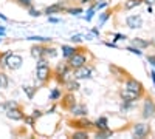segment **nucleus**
<instances>
[{
    "instance_id": "aec40b11",
    "label": "nucleus",
    "mask_w": 155,
    "mask_h": 139,
    "mask_svg": "<svg viewBox=\"0 0 155 139\" xmlns=\"http://www.w3.org/2000/svg\"><path fill=\"white\" fill-rule=\"evenodd\" d=\"M59 97H61V90H59V88H54V90L50 93V99H51V100H56V99H59Z\"/></svg>"
},
{
    "instance_id": "0eeeda50",
    "label": "nucleus",
    "mask_w": 155,
    "mask_h": 139,
    "mask_svg": "<svg viewBox=\"0 0 155 139\" xmlns=\"http://www.w3.org/2000/svg\"><path fill=\"white\" fill-rule=\"evenodd\" d=\"M134 134L137 137H146L149 134V125H146V124H137L134 127Z\"/></svg>"
},
{
    "instance_id": "a211bd4d",
    "label": "nucleus",
    "mask_w": 155,
    "mask_h": 139,
    "mask_svg": "<svg viewBox=\"0 0 155 139\" xmlns=\"http://www.w3.org/2000/svg\"><path fill=\"white\" fill-rule=\"evenodd\" d=\"M62 5H64V3H58V5H53V6H50V8H48V9H47L45 12H47V14H53V12H58V11H59V9L62 8Z\"/></svg>"
},
{
    "instance_id": "f3484780",
    "label": "nucleus",
    "mask_w": 155,
    "mask_h": 139,
    "mask_svg": "<svg viewBox=\"0 0 155 139\" xmlns=\"http://www.w3.org/2000/svg\"><path fill=\"white\" fill-rule=\"evenodd\" d=\"M73 125H74V127H81V128H85V127L88 128V127H92L93 124L88 122V121H78V122H74Z\"/></svg>"
},
{
    "instance_id": "bb28decb",
    "label": "nucleus",
    "mask_w": 155,
    "mask_h": 139,
    "mask_svg": "<svg viewBox=\"0 0 155 139\" xmlns=\"http://www.w3.org/2000/svg\"><path fill=\"white\" fill-rule=\"evenodd\" d=\"M127 49H129V51H132L134 54H138V56H141V51H140L138 48H132V46H129Z\"/></svg>"
},
{
    "instance_id": "b1692460",
    "label": "nucleus",
    "mask_w": 155,
    "mask_h": 139,
    "mask_svg": "<svg viewBox=\"0 0 155 139\" xmlns=\"http://www.w3.org/2000/svg\"><path fill=\"white\" fill-rule=\"evenodd\" d=\"M78 88H79V84H78V82H70V84H68V90H70V91L78 90Z\"/></svg>"
},
{
    "instance_id": "9b49d317",
    "label": "nucleus",
    "mask_w": 155,
    "mask_h": 139,
    "mask_svg": "<svg viewBox=\"0 0 155 139\" xmlns=\"http://www.w3.org/2000/svg\"><path fill=\"white\" fill-rule=\"evenodd\" d=\"M71 111H73V115H76V116H85L87 115V108L84 107V105H74L73 108H71Z\"/></svg>"
},
{
    "instance_id": "39448f33",
    "label": "nucleus",
    "mask_w": 155,
    "mask_h": 139,
    "mask_svg": "<svg viewBox=\"0 0 155 139\" xmlns=\"http://www.w3.org/2000/svg\"><path fill=\"white\" fill-rule=\"evenodd\" d=\"M124 88L126 90H130V91H135L138 94L143 93V85H141L138 81H135V79H127L126 84H124Z\"/></svg>"
},
{
    "instance_id": "f8f14e48",
    "label": "nucleus",
    "mask_w": 155,
    "mask_h": 139,
    "mask_svg": "<svg viewBox=\"0 0 155 139\" xmlns=\"http://www.w3.org/2000/svg\"><path fill=\"white\" fill-rule=\"evenodd\" d=\"M74 105H76L74 97H73L71 94H67V96H65V99H64V107H65V108H73Z\"/></svg>"
},
{
    "instance_id": "9d476101",
    "label": "nucleus",
    "mask_w": 155,
    "mask_h": 139,
    "mask_svg": "<svg viewBox=\"0 0 155 139\" xmlns=\"http://www.w3.org/2000/svg\"><path fill=\"white\" fill-rule=\"evenodd\" d=\"M79 71L76 73V77L78 79H85V77H90V73H92V70L90 68H84V67H81V68H78Z\"/></svg>"
},
{
    "instance_id": "c85d7f7f",
    "label": "nucleus",
    "mask_w": 155,
    "mask_h": 139,
    "mask_svg": "<svg viewBox=\"0 0 155 139\" xmlns=\"http://www.w3.org/2000/svg\"><path fill=\"white\" fill-rule=\"evenodd\" d=\"M147 60H149V64H152L155 67V56H147Z\"/></svg>"
},
{
    "instance_id": "cd10ccee",
    "label": "nucleus",
    "mask_w": 155,
    "mask_h": 139,
    "mask_svg": "<svg viewBox=\"0 0 155 139\" xmlns=\"http://www.w3.org/2000/svg\"><path fill=\"white\" fill-rule=\"evenodd\" d=\"M68 12L74 16V14H79V12H82V9H81V8H76V9H70Z\"/></svg>"
},
{
    "instance_id": "2eb2a0df",
    "label": "nucleus",
    "mask_w": 155,
    "mask_h": 139,
    "mask_svg": "<svg viewBox=\"0 0 155 139\" xmlns=\"http://www.w3.org/2000/svg\"><path fill=\"white\" fill-rule=\"evenodd\" d=\"M141 2H143V0H127L126 5H124V8H126V9H132V8L141 5Z\"/></svg>"
},
{
    "instance_id": "7ed1b4c3",
    "label": "nucleus",
    "mask_w": 155,
    "mask_h": 139,
    "mask_svg": "<svg viewBox=\"0 0 155 139\" xmlns=\"http://www.w3.org/2000/svg\"><path fill=\"white\" fill-rule=\"evenodd\" d=\"M143 118L144 119L155 118V102L152 99H146V102L143 105Z\"/></svg>"
},
{
    "instance_id": "a878e982",
    "label": "nucleus",
    "mask_w": 155,
    "mask_h": 139,
    "mask_svg": "<svg viewBox=\"0 0 155 139\" xmlns=\"http://www.w3.org/2000/svg\"><path fill=\"white\" fill-rule=\"evenodd\" d=\"M109 16H110V12H104V14L101 16V22H99V25H102V23H104V22L109 19Z\"/></svg>"
},
{
    "instance_id": "393cba45",
    "label": "nucleus",
    "mask_w": 155,
    "mask_h": 139,
    "mask_svg": "<svg viewBox=\"0 0 155 139\" xmlns=\"http://www.w3.org/2000/svg\"><path fill=\"white\" fill-rule=\"evenodd\" d=\"M17 2H19L20 5H23V6H27V8L31 6V0H17Z\"/></svg>"
},
{
    "instance_id": "c756f323",
    "label": "nucleus",
    "mask_w": 155,
    "mask_h": 139,
    "mask_svg": "<svg viewBox=\"0 0 155 139\" xmlns=\"http://www.w3.org/2000/svg\"><path fill=\"white\" fill-rule=\"evenodd\" d=\"M30 12H31V16H34V17H36V16H39V14H41V12H39V11H36V9H33L31 6H30Z\"/></svg>"
},
{
    "instance_id": "f03ea898",
    "label": "nucleus",
    "mask_w": 155,
    "mask_h": 139,
    "mask_svg": "<svg viewBox=\"0 0 155 139\" xmlns=\"http://www.w3.org/2000/svg\"><path fill=\"white\" fill-rule=\"evenodd\" d=\"M68 59H70V60H68V64H70L71 68H81V67H84L85 60H87L85 54H82V53H74V54L70 56Z\"/></svg>"
},
{
    "instance_id": "473e14b6",
    "label": "nucleus",
    "mask_w": 155,
    "mask_h": 139,
    "mask_svg": "<svg viewBox=\"0 0 155 139\" xmlns=\"http://www.w3.org/2000/svg\"><path fill=\"white\" fill-rule=\"evenodd\" d=\"M150 76H152V81H153V84H155V73H150Z\"/></svg>"
},
{
    "instance_id": "1a4fd4ad",
    "label": "nucleus",
    "mask_w": 155,
    "mask_h": 139,
    "mask_svg": "<svg viewBox=\"0 0 155 139\" xmlns=\"http://www.w3.org/2000/svg\"><path fill=\"white\" fill-rule=\"evenodd\" d=\"M6 116L9 118V119H12V121H20V119H23V115L20 113V110H17V108H9V110H6Z\"/></svg>"
},
{
    "instance_id": "ddd939ff",
    "label": "nucleus",
    "mask_w": 155,
    "mask_h": 139,
    "mask_svg": "<svg viewBox=\"0 0 155 139\" xmlns=\"http://www.w3.org/2000/svg\"><path fill=\"white\" fill-rule=\"evenodd\" d=\"M93 125H95V127H98L99 130H109V127H107V119H106V118H99Z\"/></svg>"
},
{
    "instance_id": "6e6552de",
    "label": "nucleus",
    "mask_w": 155,
    "mask_h": 139,
    "mask_svg": "<svg viewBox=\"0 0 155 139\" xmlns=\"http://www.w3.org/2000/svg\"><path fill=\"white\" fill-rule=\"evenodd\" d=\"M121 97H123L124 102H134V100H137L140 97V94L135 93V91H130V90H126V88H124V91H121Z\"/></svg>"
},
{
    "instance_id": "f257e3e1",
    "label": "nucleus",
    "mask_w": 155,
    "mask_h": 139,
    "mask_svg": "<svg viewBox=\"0 0 155 139\" xmlns=\"http://www.w3.org/2000/svg\"><path fill=\"white\" fill-rule=\"evenodd\" d=\"M36 76H37V79L44 82L48 79V76H50V67L47 64V60H39V64H37V68H36Z\"/></svg>"
},
{
    "instance_id": "423d86ee",
    "label": "nucleus",
    "mask_w": 155,
    "mask_h": 139,
    "mask_svg": "<svg viewBox=\"0 0 155 139\" xmlns=\"http://www.w3.org/2000/svg\"><path fill=\"white\" fill-rule=\"evenodd\" d=\"M126 23H127V27L132 28V30L141 28V27H143V19H141L140 16H129L126 19Z\"/></svg>"
},
{
    "instance_id": "6ab92c4d",
    "label": "nucleus",
    "mask_w": 155,
    "mask_h": 139,
    "mask_svg": "<svg viewBox=\"0 0 155 139\" xmlns=\"http://www.w3.org/2000/svg\"><path fill=\"white\" fill-rule=\"evenodd\" d=\"M44 54V48L42 46H34L33 48V56L34 57H41Z\"/></svg>"
},
{
    "instance_id": "72a5a7b5",
    "label": "nucleus",
    "mask_w": 155,
    "mask_h": 139,
    "mask_svg": "<svg viewBox=\"0 0 155 139\" xmlns=\"http://www.w3.org/2000/svg\"><path fill=\"white\" fill-rule=\"evenodd\" d=\"M87 2H90V0H82V3H87Z\"/></svg>"
},
{
    "instance_id": "5701e85b",
    "label": "nucleus",
    "mask_w": 155,
    "mask_h": 139,
    "mask_svg": "<svg viewBox=\"0 0 155 139\" xmlns=\"http://www.w3.org/2000/svg\"><path fill=\"white\" fill-rule=\"evenodd\" d=\"M73 137H79V139H84V137H88V134H87V131H76V133L73 134Z\"/></svg>"
},
{
    "instance_id": "2f4dec72",
    "label": "nucleus",
    "mask_w": 155,
    "mask_h": 139,
    "mask_svg": "<svg viewBox=\"0 0 155 139\" xmlns=\"http://www.w3.org/2000/svg\"><path fill=\"white\" fill-rule=\"evenodd\" d=\"M144 2H146L147 5H153V3H155V0H144Z\"/></svg>"
},
{
    "instance_id": "20e7f679",
    "label": "nucleus",
    "mask_w": 155,
    "mask_h": 139,
    "mask_svg": "<svg viewBox=\"0 0 155 139\" xmlns=\"http://www.w3.org/2000/svg\"><path fill=\"white\" fill-rule=\"evenodd\" d=\"M5 64H6V67L11 68V70H17V68H20V65H22V57H20L19 54H8L6 59H5Z\"/></svg>"
},
{
    "instance_id": "4468645a",
    "label": "nucleus",
    "mask_w": 155,
    "mask_h": 139,
    "mask_svg": "<svg viewBox=\"0 0 155 139\" xmlns=\"http://www.w3.org/2000/svg\"><path fill=\"white\" fill-rule=\"evenodd\" d=\"M74 53H76V49H74V48L67 46V45H64V46H62V54L65 56V57H70V56H73Z\"/></svg>"
},
{
    "instance_id": "412c9836",
    "label": "nucleus",
    "mask_w": 155,
    "mask_h": 139,
    "mask_svg": "<svg viewBox=\"0 0 155 139\" xmlns=\"http://www.w3.org/2000/svg\"><path fill=\"white\" fill-rule=\"evenodd\" d=\"M44 54L47 57H54L56 56V49L54 48H47V49H44Z\"/></svg>"
},
{
    "instance_id": "4be33fe9",
    "label": "nucleus",
    "mask_w": 155,
    "mask_h": 139,
    "mask_svg": "<svg viewBox=\"0 0 155 139\" xmlns=\"http://www.w3.org/2000/svg\"><path fill=\"white\" fill-rule=\"evenodd\" d=\"M8 85V79L5 74H0V88H5Z\"/></svg>"
},
{
    "instance_id": "dca6fc26",
    "label": "nucleus",
    "mask_w": 155,
    "mask_h": 139,
    "mask_svg": "<svg viewBox=\"0 0 155 139\" xmlns=\"http://www.w3.org/2000/svg\"><path fill=\"white\" fill-rule=\"evenodd\" d=\"M134 45L135 46H140V48H147L149 46V42L147 40H143V39H134Z\"/></svg>"
},
{
    "instance_id": "7c9ffc66",
    "label": "nucleus",
    "mask_w": 155,
    "mask_h": 139,
    "mask_svg": "<svg viewBox=\"0 0 155 139\" xmlns=\"http://www.w3.org/2000/svg\"><path fill=\"white\" fill-rule=\"evenodd\" d=\"M71 40H73V42H81V36H73Z\"/></svg>"
}]
</instances>
